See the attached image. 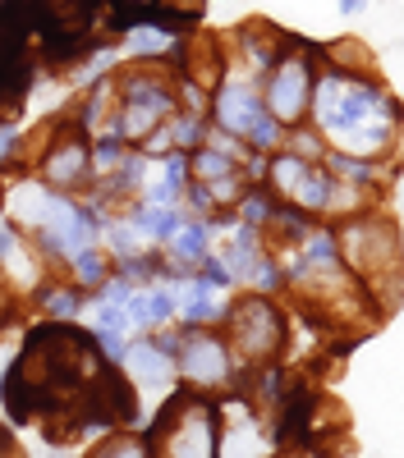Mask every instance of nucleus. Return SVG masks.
Returning <instances> with one entry per match:
<instances>
[{
    "label": "nucleus",
    "instance_id": "obj_23",
    "mask_svg": "<svg viewBox=\"0 0 404 458\" xmlns=\"http://www.w3.org/2000/svg\"><path fill=\"white\" fill-rule=\"evenodd\" d=\"M280 142H285V124H276L271 114H262V120L253 124V133H248V147L262 151V157L267 151H280Z\"/></svg>",
    "mask_w": 404,
    "mask_h": 458
},
{
    "label": "nucleus",
    "instance_id": "obj_22",
    "mask_svg": "<svg viewBox=\"0 0 404 458\" xmlns=\"http://www.w3.org/2000/svg\"><path fill=\"white\" fill-rule=\"evenodd\" d=\"M88 458H152V449H147V440H138V436H110Z\"/></svg>",
    "mask_w": 404,
    "mask_h": 458
},
{
    "label": "nucleus",
    "instance_id": "obj_7",
    "mask_svg": "<svg viewBox=\"0 0 404 458\" xmlns=\"http://www.w3.org/2000/svg\"><path fill=\"white\" fill-rule=\"evenodd\" d=\"M220 417H226V427L216 431V458H271L276 440L267 436L262 422H257L248 399H230L220 408Z\"/></svg>",
    "mask_w": 404,
    "mask_h": 458
},
{
    "label": "nucleus",
    "instance_id": "obj_12",
    "mask_svg": "<svg viewBox=\"0 0 404 458\" xmlns=\"http://www.w3.org/2000/svg\"><path fill=\"white\" fill-rule=\"evenodd\" d=\"M129 225L138 229V234H147L152 243H170L179 229H184V211L179 207H138L129 216Z\"/></svg>",
    "mask_w": 404,
    "mask_h": 458
},
{
    "label": "nucleus",
    "instance_id": "obj_8",
    "mask_svg": "<svg viewBox=\"0 0 404 458\" xmlns=\"http://www.w3.org/2000/svg\"><path fill=\"white\" fill-rule=\"evenodd\" d=\"M211 114H216V129H220V133H235V138L248 142L253 124L267 114V106H262V92H257L248 79H239V73H226V79L216 83Z\"/></svg>",
    "mask_w": 404,
    "mask_h": 458
},
{
    "label": "nucleus",
    "instance_id": "obj_2",
    "mask_svg": "<svg viewBox=\"0 0 404 458\" xmlns=\"http://www.w3.org/2000/svg\"><path fill=\"white\" fill-rule=\"evenodd\" d=\"M340 248V261L354 271V280L373 293L377 308H395L404 298V243H400V225L386 216H349L345 225L331 229Z\"/></svg>",
    "mask_w": 404,
    "mask_h": 458
},
{
    "label": "nucleus",
    "instance_id": "obj_20",
    "mask_svg": "<svg viewBox=\"0 0 404 458\" xmlns=\"http://www.w3.org/2000/svg\"><path fill=\"white\" fill-rule=\"evenodd\" d=\"M285 151H294V157H304V161H322L326 157V138L317 129H308V120H304V124L285 129Z\"/></svg>",
    "mask_w": 404,
    "mask_h": 458
},
{
    "label": "nucleus",
    "instance_id": "obj_27",
    "mask_svg": "<svg viewBox=\"0 0 404 458\" xmlns=\"http://www.w3.org/2000/svg\"><path fill=\"white\" fill-rule=\"evenodd\" d=\"M336 10H340V14H363L367 0H336Z\"/></svg>",
    "mask_w": 404,
    "mask_h": 458
},
{
    "label": "nucleus",
    "instance_id": "obj_11",
    "mask_svg": "<svg viewBox=\"0 0 404 458\" xmlns=\"http://www.w3.org/2000/svg\"><path fill=\"white\" fill-rule=\"evenodd\" d=\"M133 380H142V386H170L175 380V358H166L152 339H142V344H129V353L120 362Z\"/></svg>",
    "mask_w": 404,
    "mask_h": 458
},
{
    "label": "nucleus",
    "instance_id": "obj_1",
    "mask_svg": "<svg viewBox=\"0 0 404 458\" xmlns=\"http://www.w3.org/2000/svg\"><path fill=\"white\" fill-rule=\"evenodd\" d=\"M400 106L386 88L373 83V73H345V69H317L313 83V124L331 142V151L363 161H382L400 133Z\"/></svg>",
    "mask_w": 404,
    "mask_h": 458
},
{
    "label": "nucleus",
    "instance_id": "obj_5",
    "mask_svg": "<svg viewBox=\"0 0 404 458\" xmlns=\"http://www.w3.org/2000/svg\"><path fill=\"white\" fill-rule=\"evenodd\" d=\"M226 321H230V353L239 362H271L285 349V321L276 312V302H267L262 293L235 302Z\"/></svg>",
    "mask_w": 404,
    "mask_h": 458
},
{
    "label": "nucleus",
    "instance_id": "obj_4",
    "mask_svg": "<svg viewBox=\"0 0 404 458\" xmlns=\"http://www.w3.org/2000/svg\"><path fill=\"white\" fill-rule=\"evenodd\" d=\"M313 83H317V55L304 42H289L276 55V64L267 69V88H262L267 114L285 129L304 124L313 110Z\"/></svg>",
    "mask_w": 404,
    "mask_h": 458
},
{
    "label": "nucleus",
    "instance_id": "obj_26",
    "mask_svg": "<svg viewBox=\"0 0 404 458\" xmlns=\"http://www.w3.org/2000/svg\"><path fill=\"white\" fill-rule=\"evenodd\" d=\"M161 5H166L170 14H179V19H193V14L202 10V0H161Z\"/></svg>",
    "mask_w": 404,
    "mask_h": 458
},
{
    "label": "nucleus",
    "instance_id": "obj_15",
    "mask_svg": "<svg viewBox=\"0 0 404 458\" xmlns=\"http://www.w3.org/2000/svg\"><path fill=\"white\" fill-rule=\"evenodd\" d=\"M262 32H267V28H257V23L239 32V42H244V55H248V64H253L257 73H267V69L276 64V55L285 51V47H280V32H276V37H262Z\"/></svg>",
    "mask_w": 404,
    "mask_h": 458
},
{
    "label": "nucleus",
    "instance_id": "obj_18",
    "mask_svg": "<svg viewBox=\"0 0 404 458\" xmlns=\"http://www.w3.org/2000/svg\"><path fill=\"white\" fill-rule=\"evenodd\" d=\"M142 308H147V326H161L179 312V298H175V284H147L142 289Z\"/></svg>",
    "mask_w": 404,
    "mask_h": 458
},
{
    "label": "nucleus",
    "instance_id": "obj_10",
    "mask_svg": "<svg viewBox=\"0 0 404 458\" xmlns=\"http://www.w3.org/2000/svg\"><path fill=\"white\" fill-rule=\"evenodd\" d=\"M175 298H179V317L189 326H211V321H226V302H220V293L207 284V280H175Z\"/></svg>",
    "mask_w": 404,
    "mask_h": 458
},
{
    "label": "nucleus",
    "instance_id": "obj_21",
    "mask_svg": "<svg viewBox=\"0 0 404 458\" xmlns=\"http://www.w3.org/2000/svg\"><path fill=\"white\" fill-rule=\"evenodd\" d=\"M69 261H73V280H79L83 289H101L106 276H110V271H106V257H101L97 248H79Z\"/></svg>",
    "mask_w": 404,
    "mask_h": 458
},
{
    "label": "nucleus",
    "instance_id": "obj_17",
    "mask_svg": "<svg viewBox=\"0 0 404 458\" xmlns=\"http://www.w3.org/2000/svg\"><path fill=\"white\" fill-rule=\"evenodd\" d=\"M326 64L345 69V73H373V55L363 51V42H331L326 47Z\"/></svg>",
    "mask_w": 404,
    "mask_h": 458
},
{
    "label": "nucleus",
    "instance_id": "obj_19",
    "mask_svg": "<svg viewBox=\"0 0 404 458\" xmlns=\"http://www.w3.org/2000/svg\"><path fill=\"white\" fill-rule=\"evenodd\" d=\"M42 308H47V317H56V321H73V317L83 312V293L69 289V284H51V289L42 293Z\"/></svg>",
    "mask_w": 404,
    "mask_h": 458
},
{
    "label": "nucleus",
    "instance_id": "obj_14",
    "mask_svg": "<svg viewBox=\"0 0 404 458\" xmlns=\"http://www.w3.org/2000/svg\"><path fill=\"white\" fill-rule=\"evenodd\" d=\"M230 174H239V165L230 161V157H220L216 147H193L189 151V179L193 183H216V179H230Z\"/></svg>",
    "mask_w": 404,
    "mask_h": 458
},
{
    "label": "nucleus",
    "instance_id": "obj_29",
    "mask_svg": "<svg viewBox=\"0 0 404 458\" xmlns=\"http://www.w3.org/2000/svg\"><path fill=\"white\" fill-rule=\"evenodd\" d=\"M395 193H400V211H404V179H400V188H395Z\"/></svg>",
    "mask_w": 404,
    "mask_h": 458
},
{
    "label": "nucleus",
    "instance_id": "obj_3",
    "mask_svg": "<svg viewBox=\"0 0 404 458\" xmlns=\"http://www.w3.org/2000/svg\"><path fill=\"white\" fill-rule=\"evenodd\" d=\"M152 458H216V408L198 390H179L152 431Z\"/></svg>",
    "mask_w": 404,
    "mask_h": 458
},
{
    "label": "nucleus",
    "instance_id": "obj_9",
    "mask_svg": "<svg viewBox=\"0 0 404 458\" xmlns=\"http://www.w3.org/2000/svg\"><path fill=\"white\" fill-rule=\"evenodd\" d=\"M88 170H92V147H88L83 129L56 133L47 161H42V179H47L51 188H73V183L88 179Z\"/></svg>",
    "mask_w": 404,
    "mask_h": 458
},
{
    "label": "nucleus",
    "instance_id": "obj_24",
    "mask_svg": "<svg viewBox=\"0 0 404 458\" xmlns=\"http://www.w3.org/2000/svg\"><path fill=\"white\" fill-rule=\"evenodd\" d=\"M101 234L110 239V248H116L120 257H138V252H142V234H138L133 225H106Z\"/></svg>",
    "mask_w": 404,
    "mask_h": 458
},
{
    "label": "nucleus",
    "instance_id": "obj_31",
    "mask_svg": "<svg viewBox=\"0 0 404 458\" xmlns=\"http://www.w3.org/2000/svg\"><path fill=\"white\" fill-rule=\"evenodd\" d=\"M400 243H404V234H400Z\"/></svg>",
    "mask_w": 404,
    "mask_h": 458
},
{
    "label": "nucleus",
    "instance_id": "obj_6",
    "mask_svg": "<svg viewBox=\"0 0 404 458\" xmlns=\"http://www.w3.org/2000/svg\"><path fill=\"white\" fill-rule=\"evenodd\" d=\"M175 371L184 376V386L189 390H226L230 380H235V353H230V344L211 335V330H193V335H184L179 344V353H175Z\"/></svg>",
    "mask_w": 404,
    "mask_h": 458
},
{
    "label": "nucleus",
    "instance_id": "obj_25",
    "mask_svg": "<svg viewBox=\"0 0 404 458\" xmlns=\"http://www.w3.org/2000/svg\"><path fill=\"white\" fill-rule=\"evenodd\" d=\"M92 339H97V349H101L110 362H125L129 344H125V335H120V330H92Z\"/></svg>",
    "mask_w": 404,
    "mask_h": 458
},
{
    "label": "nucleus",
    "instance_id": "obj_16",
    "mask_svg": "<svg viewBox=\"0 0 404 458\" xmlns=\"http://www.w3.org/2000/svg\"><path fill=\"white\" fill-rule=\"evenodd\" d=\"M166 133H170V151H193L207 142V129H202V114L184 110V114H170L166 120Z\"/></svg>",
    "mask_w": 404,
    "mask_h": 458
},
{
    "label": "nucleus",
    "instance_id": "obj_30",
    "mask_svg": "<svg viewBox=\"0 0 404 458\" xmlns=\"http://www.w3.org/2000/svg\"><path fill=\"white\" fill-rule=\"evenodd\" d=\"M0 390H5V367H0Z\"/></svg>",
    "mask_w": 404,
    "mask_h": 458
},
{
    "label": "nucleus",
    "instance_id": "obj_13",
    "mask_svg": "<svg viewBox=\"0 0 404 458\" xmlns=\"http://www.w3.org/2000/svg\"><path fill=\"white\" fill-rule=\"evenodd\" d=\"M170 47H175V32L152 28V23H129V32H125V51H129V60H138V64L166 55Z\"/></svg>",
    "mask_w": 404,
    "mask_h": 458
},
{
    "label": "nucleus",
    "instance_id": "obj_28",
    "mask_svg": "<svg viewBox=\"0 0 404 458\" xmlns=\"http://www.w3.org/2000/svg\"><path fill=\"white\" fill-rule=\"evenodd\" d=\"M42 458H69V454H64V449H47Z\"/></svg>",
    "mask_w": 404,
    "mask_h": 458
},
{
    "label": "nucleus",
    "instance_id": "obj_32",
    "mask_svg": "<svg viewBox=\"0 0 404 458\" xmlns=\"http://www.w3.org/2000/svg\"><path fill=\"white\" fill-rule=\"evenodd\" d=\"M0 5H5V0H0Z\"/></svg>",
    "mask_w": 404,
    "mask_h": 458
}]
</instances>
